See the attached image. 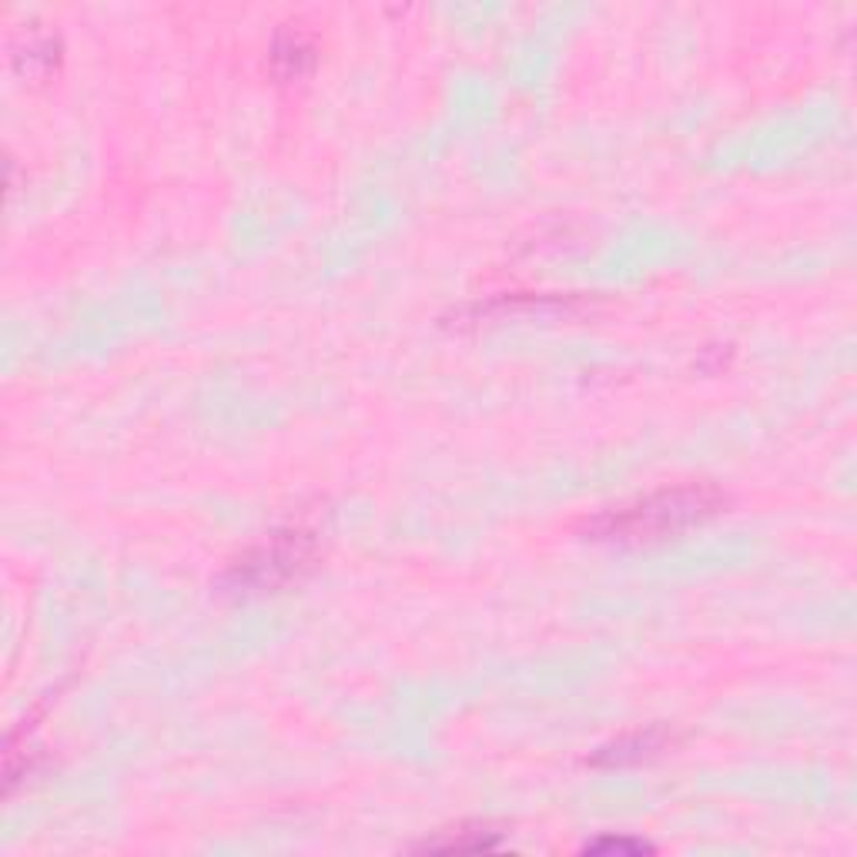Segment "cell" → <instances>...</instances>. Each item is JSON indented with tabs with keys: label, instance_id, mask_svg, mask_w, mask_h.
Segmentation results:
<instances>
[{
	"label": "cell",
	"instance_id": "obj_3",
	"mask_svg": "<svg viewBox=\"0 0 857 857\" xmlns=\"http://www.w3.org/2000/svg\"><path fill=\"white\" fill-rule=\"evenodd\" d=\"M666 740H671V737H666L663 730L633 733V737H623V740L603 747V750L593 757V764H633V760H643V757L656 753Z\"/></svg>",
	"mask_w": 857,
	"mask_h": 857
},
{
	"label": "cell",
	"instance_id": "obj_5",
	"mask_svg": "<svg viewBox=\"0 0 857 857\" xmlns=\"http://www.w3.org/2000/svg\"><path fill=\"white\" fill-rule=\"evenodd\" d=\"M496 834L490 827H459L449 840H426V850H490Z\"/></svg>",
	"mask_w": 857,
	"mask_h": 857
},
{
	"label": "cell",
	"instance_id": "obj_6",
	"mask_svg": "<svg viewBox=\"0 0 857 857\" xmlns=\"http://www.w3.org/2000/svg\"><path fill=\"white\" fill-rule=\"evenodd\" d=\"M587 850H630V854H640V850H650V844H643V840H623V837H600V840L587 844Z\"/></svg>",
	"mask_w": 857,
	"mask_h": 857
},
{
	"label": "cell",
	"instance_id": "obj_4",
	"mask_svg": "<svg viewBox=\"0 0 857 857\" xmlns=\"http://www.w3.org/2000/svg\"><path fill=\"white\" fill-rule=\"evenodd\" d=\"M271 61H275L281 77H302L312 67L315 51H312V44L299 31H281L278 41H275Z\"/></svg>",
	"mask_w": 857,
	"mask_h": 857
},
{
	"label": "cell",
	"instance_id": "obj_1",
	"mask_svg": "<svg viewBox=\"0 0 857 857\" xmlns=\"http://www.w3.org/2000/svg\"><path fill=\"white\" fill-rule=\"evenodd\" d=\"M724 506H727V496L707 483L656 490L636 503H626L620 510L597 516L587 526V533H593V539H610V543H656L666 536L687 533L694 526H704Z\"/></svg>",
	"mask_w": 857,
	"mask_h": 857
},
{
	"label": "cell",
	"instance_id": "obj_2",
	"mask_svg": "<svg viewBox=\"0 0 857 857\" xmlns=\"http://www.w3.org/2000/svg\"><path fill=\"white\" fill-rule=\"evenodd\" d=\"M315 559V533L309 529H285L255 546L245 559L232 566L228 580L235 587L248 590H275L285 587L289 580H299Z\"/></svg>",
	"mask_w": 857,
	"mask_h": 857
}]
</instances>
